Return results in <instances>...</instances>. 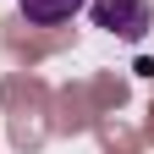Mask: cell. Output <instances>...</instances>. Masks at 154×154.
<instances>
[{
    "mask_svg": "<svg viewBox=\"0 0 154 154\" xmlns=\"http://www.w3.org/2000/svg\"><path fill=\"white\" fill-rule=\"evenodd\" d=\"M83 11H88L94 28L127 38V44H138V38L154 28V6H149V0H88Z\"/></svg>",
    "mask_w": 154,
    "mask_h": 154,
    "instance_id": "cell-1",
    "label": "cell"
},
{
    "mask_svg": "<svg viewBox=\"0 0 154 154\" xmlns=\"http://www.w3.org/2000/svg\"><path fill=\"white\" fill-rule=\"evenodd\" d=\"M88 0H17V11L28 17L33 28H55V22H72Z\"/></svg>",
    "mask_w": 154,
    "mask_h": 154,
    "instance_id": "cell-2",
    "label": "cell"
}]
</instances>
